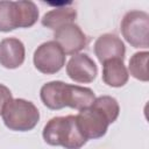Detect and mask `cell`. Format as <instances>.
Masks as SVG:
<instances>
[{
	"instance_id": "52a82bcc",
	"label": "cell",
	"mask_w": 149,
	"mask_h": 149,
	"mask_svg": "<svg viewBox=\"0 0 149 149\" xmlns=\"http://www.w3.org/2000/svg\"><path fill=\"white\" fill-rule=\"evenodd\" d=\"M66 73L72 80L85 84L95 79L98 68L86 54H76L68 62Z\"/></svg>"
},
{
	"instance_id": "ba28073f",
	"label": "cell",
	"mask_w": 149,
	"mask_h": 149,
	"mask_svg": "<svg viewBox=\"0 0 149 149\" xmlns=\"http://www.w3.org/2000/svg\"><path fill=\"white\" fill-rule=\"evenodd\" d=\"M94 54L102 64L108 59L125 58L126 48L123 42L114 34H104L94 42Z\"/></svg>"
},
{
	"instance_id": "4fadbf2b",
	"label": "cell",
	"mask_w": 149,
	"mask_h": 149,
	"mask_svg": "<svg viewBox=\"0 0 149 149\" xmlns=\"http://www.w3.org/2000/svg\"><path fill=\"white\" fill-rule=\"evenodd\" d=\"M65 83L54 80L44 84L41 87V100L50 109L64 108L63 105V92Z\"/></svg>"
},
{
	"instance_id": "9a60e30c",
	"label": "cell",
	"mask_w": 149,
	"mask_h": 149,
	"mask_svg": "<svg viewBox=\"0 0 149 149\" xmlns=\"http://www.w3.org/2000/svg\"><path fill=\"white\" fill-rule=\"evenodd\" d=\"M148 51H140L132 56L129 59V72L130 74L141 81H148L149 80V73H148Z\"/></svg>"
},
{
	"instance_id": "5b68a950",
	"label": "cell",
	"mask_w": 149,
	"mask_h": 149,
	"mask_svg": "<svg viewBox=\"0 0 149 149\" xmlns=\"http://www.w3.org/2000/svg\"><path fill=\"white\" fill-rule=\"evenodd\" d=\"M76 120L80 132L87 140L102 137L109 126V121L105 114L93 106L79 111Z\"/></svg>"
},
{
	"instance_id": "8fae6325",
	"label": "cell",
	"mask_w": 149,
	"mask_h": 149,
	"mask_svg": "<svg viewBox=\"0 0 149 149\" xmlns=\"http://www.w3.org/2000/svg\"><path fill=\"white\" fill-rule=\"evenodd\" d=\"M129 78L127 68L122 59H108L102 63V80L112 87L123 86Z\"/></svg>"
},
{
	"instance_id": "30bf717a",
	"label": "cell",
	"mask_w": 149,
	"mask_h": 149,
	"mask_svg": "<svg viewBox=\"0 0 149 149\" xmlns=\"http://www.w3.org/2000/svg\"><path fill=\"white\" fill-rule=\"evenodd\" d=\"M94 100H95V95L91 88L65 83L64 92H63L64 107H71L81 111L91 107Z\"/></svg>"
},
{
	"instance_id": "e0dca14e",
	"label": "cell",
	"mask_w": 149,
	"mask_h": 149,
	"mask_svg": "<svg viewBox=\"0 0 149 149\" xmlns=\"http://www.w3.org/2000/svg\"><path fill=\"white\" fill-rule=\"evenodd\" d=\"M92 106L99 109L100 112H102L107 118V120L109 121V123H113L118 119L120 113V107L116 99L109 95H101L99 98H95Z\"/></svg>"
},
{
	"instance_id": "2e32d148",
	"label": "cell",
	"mask_w": 149,
	"mask_h": 149,
	"mask_svg": "<svg viewBox=\"0 0 149 149\" xmlns=\"http://www.w3.org/2000/svg\"><path fill=\"white\" fill-rule=\"evenodd\" d=\"M19 15V28H29L38 19L37 6L33 1H15Z\"/></svg>"
},
{
	"instance_id": "ac0fdd59",
	"label": "cell",
	"mask_w": 149,
	"mask_h": 149,
	"mask_svg": "<svg viewBox=\"0 0 149 149\" xmlns=\"http://www.w3.org/2000/svg\"><path fill=\"white\" fill-rule=\"evenodd\" d=\"M12 99H13V98H12V92H10V90H9L7 86L0 84V114L2 113L5 106H6Z\"/></svg>"
},
{
	"instance_id": "3957f363",
	"label": "cell",
	"mask_w": 149,
	"mask_h": 149,
	"mask_svg": "<svg viewBox=\"0 0 149 149\" xmlns=\"http://www.w3.org/2000/svg\"><path fill=\"white\" fill-rule=\"evenodd\" d=\"M149 15L143 10H130L121 21V33L134 48L149 47Z\"/></svg>"
},
{
	"instance_id": "7c38bea8",
	"label": "cell",
	"mask_w": 149,
	"mask_h": 149,
	"mask_svg": "<svg viewBox=\"0 0 149 149\" xmlns=\"http://www.w3.org/2000/svg\"><path fill=\"white\" fill-rule=\"evenodd\" d=\"M76 16H77L76 9L73 7L64 5L62 7H56L55 9H51L48 13H45L42 17V24L56 31L61 27L72 23Z\"/></svg>"
},
{
	"instance_id": "277c9868",
	"label": "cell",
	"mask_w": 149,
	"mask_h": 149,
	"mask_svg": "<svg viewBox=\"0 0 149 149\" xmlns=\"http://www.w3.org/2000/svg\"><path fill=\"white\" fill-rule=\"evenodd\" d=\"M65 64V54L55 41L42 43L34 52L35 68L45 74L58 72Z\"/></svg>"
},
{
	"instance_id": "8992f818",
	"label": "cell",
	"mask_w": 149,
	"mask_h": 149,
	"mask_svg": "<svg viewBox=\"0 0 149 149\" xmlns=\"http://www.w3.org/2000/svg\"><path fill=\"white\" fill-rule=\"evenodd\" d=\"M55 42L59 44L65 55H76L85 48L87 43L86 35L74 23H69L55 31Z\"/></svg>"
},
{
	"instance_id": "9c48e42d",
	"label": "cell",
	"mask_w": 149,
	"mask_h": 149,
	"mask_svg": "<svg viewBox=\"0 0 149 149\" xmlns=\"http://www.w3.org/2000/svg\"><path fill=\"white\" fill-rule=\"evenodd\" d=\"M24 45L15 37L3 38L0 42V64L6 69H16L24 62Z\"/></svg>"
},
{
	"instance_id": "7a4b0ae2",
	"label": "cell",
	"mask_w": 149,
	"mask_h": 149,
	"mask_svg": "<svg viewBox=\"0 0 149 149\" xmlns=\"http://www.w3.org/2000/svg\"><path fill=\"white\" fill-rule=\"evenodd\" d=\"M1 115L6 127L15 132L31 130L40 120L37 107L24 99H12L5 106Z\"/></svg>"
},
{
	"instance_id": "5bb4252c",
	"label": "cell",
	"mask_w": 149,
	"mask_h": 149,
	"mask_svg": "<svg viewBox=\"0 0 149 149\" xmlns=\"http://www.w3.org/2000/svg\"><path fill=\"white\" fill-rule=\"evenodd\" d=\"M19 28V15L15 1H0V31Z\"/></svg>"
},
{
	"instance_id": "6da1fadb",
	"label": "cell",
	"mask_w": 149,
	"mask_h": 149,
	"mask_svg": "<svg viewBox=\"0 0 149 149\" xmlns=\"http://www.w3.org/2000/svg\"><path fill=\"white\" fill-rule=\"evenodd\" d=\"M42 135L48 144L61 146L65 149H80L87 142L78 127L74 115L50 119L44 126Z\"/></svg>"
}]
</instances>
